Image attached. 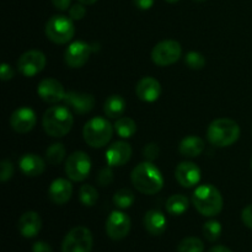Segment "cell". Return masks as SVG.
<instances>
[{"instance_id": "cell-8", "label": "cell", "mask_w": 252, "mask_h": 252, "mask_svg": "<svg viewBox=\"0 0 252 252\" xmlns=\"http://www.w3.org/2000/svg\"><path fill=\"white\" fill-rule=\"evenodd\" d=\"M182 56L181 44L174 39H165L155 44L152 51V59L157 65L167 66L176 63Z\"/></svg>"}, {"instance_id": "cell-2", "label": "cell", "mask_w": 252, "mask_h": 252, "mask_svg": "<svg viewBox=\"0 0 252 252\" xmlns=\"http://www.w3.org/2000/svg\"><path fill=\"white\" fill-rule=\"evenodd\" d=\"M74 118L66 106H52L44 112L42 118L44 132L54 138L68 134L73 127Z\"/></svg>"}, {"instance_id": "cell-15", "label": "cell", "mask_w": 252, "mask_h": 252, "mask_svg": "<svg viewBox=\"0 0 252 252\" xmlns=\"http://www.w3.org/2000/svg\"><path fill=\"white\" fill-rule=\"evenodd\" d=\"M36 113L30 107H20L10 117V126L17 133H29L36 126Z\"/></svg>"}, {"instance_id": "cell-10", "label": "cell", "mask_w": 252, "mask_h": 252, "mask_svg": "<svg viewBox=\"0 0 252 252\" xmlns=\"http://www.w3.org/2000/svg\"><path fill=\"white\" fill-rule=\"evenodd\" d=\"M47 63L43 52L32 49L22 54L17 61V69L26 78H32L44 69Z\"/></svg>"}, {"instance_id": "cell-39", "label": "cell", "mask_w": 252, "mask_h": 252, "mask_svg": "<svg viewBox=\"0 0 252 252\" xmlns=\"http://www.w3.org/2000/svg\"><path fill=\"white\" fill-rule=\"evenodd\" d=\"M32 252H52V248L44 241H37L32 246Z\"/></svg>"}, {"instance_id": "cell-34", "label": "cell", "mask_w": 252, "mask_h": 252, "mask_svg": "<svg viewBox=\"0 0 252 252\" xmlns=\"http://www.w3.org/2000/svg\"><path fill=\"white\" fill-rule=\"evenodd\" d=\"M159 154L160 149L159 147H158V144H155V143H149V144L145 145L144 149H143V157H144V159L147 160V161L153 162L155 159L159 158Z\"/></svg>"}, {"instance_id": "cell-4", "label": "cell", "mask_w": 252, "mask_h": 252, "mask_svg": "<svg viewBox=\"0 0 252 252\" xmlns=\"http://www.w3.org/2000/svg\"><path fill=\"white\" fill-rule=\"evenodd\" d=\"M240 137V127L238 123L229 118H218L209 125L207 138L212 145L225 148L233 145Z\"/></svg>"}, {"instance_id": "cell-12", "label": "cell", "mask_w": 252, "mask_h": 252, "mask_svg": "<svg viewBox=\"0 0 252 252\" xmlns=\"http://www.w3.org/2000/svg\"><path fill=\"white\" fill-rule=\"evenodd\" d=\"M37 94L47 103H57L64 100L66 93L62 83H59L57 79L46 78L39 81L37 86Z\"/></svg>"}, {"instance_id": "cell-36", "label": "cell", "mask_w": 252, "mask_h": 252, "mask_svg": "<svg viewBox=\"0 0 252 252\" xmlns=\"http://www.w3.org/2000/svg\"><path fill=\"white\" fill-rule=\"evenodd\" d=\"M86 14V9L84 6V4L79 2V4L73 5V6L69 9V16L71 20H81Z\"/></svg>"}, {"instance_id": "cell-46", "label": "cell", "mask_w": 252, "mask_h": 252, "mask_svg": "<svg viewBox=\"0 0 252 252\" xmlns=\"http://www.w3.org/2000/svg\"><path fill=\"white\" fill-rule=\"evenodd\" d=\"M251 169H252V160H251Z\"/></svg>"}, {"instance_id": "cell-5", "label": "cell", "mask_w": 252, "mask_h": 252, "mask_svg": "<svg viewBox=\"0 0 252 252\" xmlns=\"http://www.w3.org/2000/svg\"><path fill=\"white\" fill-rule=\"evenodd\" d=\"M113 134V127L106 118L95 117L85 123L83 129L86 144L93 148H102L108 144Z\"/></svg>"}, {"instance_id": "cell-32", "label": "cell", "mask_w": 252, "mask_h": 252, "mask_svg": "<svg viewBox=\"0 0 252 252\" xmlns=\"http://www.w3.org/2000/svg\"><path fill=\"white\" fill-rule=\"evenodd\" d=\"M221 225L217 220H209L203 225V235L208 241H216L220 238Z\"/></svg>"}, {"instance_id": "cell-9", "label": "cell", "mask_w": 252, "mask_h": 252, "mask_svg": "<svg viewBox=\"0 0 252 252\" xmlns=\"http://www.w3.org/2000/svg\"><path fill=\"white\" fill-rule=\"evenodd\" d=\"M91 170V160L84 152H75L66 159L65 174L71 181H84L89 176Z\"/></svg>"}, {"instance_id": "cell-37", "label": "cell", "mask_w": 252, "mask_h": 252, "mask_svg": "<svg viewBox=\"0 0 252 252\" xmlns=\"http://www.w3.org/2000/svg\"><path fill=\"white\" fill-rule=\"evenodd\" d=\"M241 219H243V223L245 224L248 228L252 229V204L245 207L243 209V213H241Z\"/></svg>"}, {"instance_id": "cell-17", "label": "cell", "mask_w": 252, "mask_h": 252, "mask_svg": "<svg viewBox=\"0 0 252 252\" xmlns=\"http://www.w3.org/2000/svg\"><path fill=\"white\" fill-rule=\"evenodd\" d=\"M132 157V147L127 142L113 143L106 152V161L108 166H123L129 161Z\"/></svg>"}, {"instance_id": "cell-44", "label": "cell", "mask_w": 252, "mask_h": 252, "mask_svg": "<svg viewBox=\"0 0 252 252\" xmlns=\"http://www.w3.org/2000/svg\"><path fill=\"white\" fill-rule=\"evenodd\" d=\"M165 1H167V2H171V4H174V2H177V1H180V0H165Z\"/></svg>"}, {"instance_id": "cell-3", "label": "cell", "mask_w": 252, "mask_h": 252, "mask_svg": "<svg viewBox=\"0 0 252 252\" xmlns=\"http://www.w3.org/2000/svg\"><path fill=\"white\" fill-rule=\"evenodd\" d=\"M194 208L204 217H216L223 209V197L212 185H202L197 187L192 196Z\"/></svg>"}, {"instance_id": "cell-1", "label": "cell", "mask_w": 252, "mask_h": 252, "mask_svg": "<svg viewBox=\"0 0 252 252\" xmlns=\"http://www.w3.org/2000/svg\"><path fill=\"white\" fill-rule=\"evenodd\" d=\"M130 180L133 186L140 193L144 194H155L164 187V177L161 171L152 161L147 160L133 169Z\"/></svg>"}, {"instance_id": "cell-26", "label": "cell", "mask_w": 252, "mask_h": 252, "mask_svg": "<svg viewBox=\"0 0 252 252\" xmlns=\"http://www.w3.org/2000/svg\"><path fill=\"white\" fill-rule=\"evenodd\" d=\"M115 130L121 138L127 139L137 132V123L129 117H120L115 123Z\"/></svg>"}, {"instance_id": "cell-38", "label": "cell", "mask_w": 252, "mask_h": 252, "mask_svg": "<svg viewBox=\"0 0 252 252\" xmlns=\"http://www.w3.org/2000/svg\"><path fill=\"white\" fill-rule=\"evenodd\" d=\"M0 74H1V80L7 81L11 80L14 78V70L11 69V66L7 65L6 63L1 64V70H0Z\"/></svg>"}, {"instance_id": "cell-18", "label": "cell", "mask_w": 252, "mask_h": 252, "mask_svg": "<svg viewBox=\"0 0 252 252\" xmlns=\"http://www.w3.org/2000/svg\"><path fill=\"white\" fill-rule=\"evenodd\" d=\"M135 94L138 98H140L144 102H154L160 97L161 94V86L157 79L152 76H145L138 81L135 86Z\"/></svg>"}, {"instance_id": "cell-20", "label": "cell", "mask_w": 252, "mask_h": 252, "mask_svg": "<svg viewBox=\"0 0 252 252\" xmlns=\"http://www.w3.org/2000/svg\"><path fill=\"white\" fill-rule=\"evenodd\" d=\"M42 220L38 213L33 211L26 212L19 219V231L24 238L31 239L41 231Z\"/></svg>"}, {"instance_id": "cell-40", "label": "cell", "mask_w": 252, "mask_h": 252, "mask_svg": "<svg viewBox=\"0 0 252 252\" xmlns=\"http://www.w3.org/2000/svg\"><path fill=\"white\" fill-rule=\"evenodd\" d=\"M134 5L140 10H149L150 7H153L155 0H133Z\"/></svg>"}, {"instance_id": "cell-45", "label": "cell", "mask_w": 252, "mask_h": 252, "mask_svg": "<svg viewBox=\"0 0 252 252\" xmlns=\"http://www.w3.org/2000/svg\"><path fill=\"white\" fill-rule=\"evenodd\" d=\"M196 1H204V0H196Z\"/></svg>"}, {"instance_id": "cell-16", "label": "cell", "mask_w": 252, "mask_h": 252, "mask_svg": "<svg viewBox=\"0 0 252 252\" xmlns=\"http://www.w3.org/2000/svg\"><path fill=\"white\" fill-rule=\"evenodd\" d=\"M175 177L182 187L191 189V187L198 185L199 180H201V170L194 162L184 161L177 165Z\"/></svg>"}, {"instance_id": "cell-14", "label": "cell", "mask_w": 252, "mask_h": 252, "mask_svg": "<svg viewBox=\"0 0 252 252\" xmlns=\"http://www.w3.org/2000/svg\"><path fill=\"white\" fill-rule=\"evenodd\" d=\"M91 54V47L83 41L73 42L65 49L64 59L70 68H81L89 61Z\"/></svg>"}, {"instance_id": "cell-11", "label": "cell", "mask_w": 252, "mask_h": 252, "mask_svg": "<svg viewBox=\"0 0 252 252\" xmlns=\"http://www.w3.org/2000/svg\"><path fill=\"white\" fill-rule=\"evenodd\" d=\"M130 231V218L126 213L115 211L106 220V233L112 240H122Z\"/></svg>"}, {"instance_id": "cell-43", "label": "cell", "mask_w": 252, "mask_h": 252, "mask_svg": "<svg viewBox=\"0 0 252 252\" xmlns=\"http://www.w3.org/2000/svg\"><path fill=\"white\" fill-rule=\"evenodd\" d=\"M78 1L81 2V4H84V5H93V4H95L97 0H78Z\"/></svg>"}, {"instance_id": "cell-22", "label": "cell", "mask_w": 252, "mask_h": 252, "mask_svg": "<svg viewBox=\"0 0 252 252\" xmlns=\"http://www.w3.org/2000/svg\"><path fill=\"white\" fill-rule=\"evenodd\" d=\"M167 226L166 217L158 209H150L144 216V228L152 235H161Z\"/></svg>"}, {"instance_id": "cell-13", "label": "cell", "mask_w": 252, "mask_h": 252, "mask_svg": "<svg viewBox=\"0 0 252 252\" xmlns=\"http://www.w3.org/2000/svg\"><path fill=\"white\" fill-rule=\"evenodd\" d=\"M63 102L66 107L71 108L74 112L80 113V115H86L95 107V98L93 95L86 93H78V91L66 93Z\"/></svg>"}, {"instance_id": "cell-30", "label": "cell", "mask_w": 252, "mask_h": 252, "mask_svg": "<svg viewBox=\"0 0 252 252\" xmlns=\"http://www.w3.org/2000/svg\"><path fill=\"white\" fill-rule=\"evenodd\" d=\"M64 157H65V147L62 143H54L46 152L47 161L52 165L61 164Z\"/></svg>"}, {"instance_id": "cell-24", "label": "cell", "mask_w": 252, "mask_h": 252, "mask_svg": "<svg viewBox=\"0 0 252 252\" xmlns=\"http://www.w3.org/2000/svg\"><path fill=\"white\" fill-rule=\"evenodd\" d=\"M126 111V101L121 95H111L103 105V112L108 118H120Z\"/></svg>"}, {"instance_id": "cell-31", "label": "cell", "mask_w": 252, "mask_h": 252, "mask_svg": "<svg viewBox=\"0 0 252 252\" xmlns=\"http://www.w3.org/2000/svg\"><path fill=\"white\" fill-rule=\"evenodd\" d=\"M185 63L189 66V69H193V70H201L206 65V58L202 53L196 51L189 52L185 57Z\"/></svg>"}, {"instance_id": "cell-19", "label": "cell", "mask_w": 252, "mask_h": 252, "mask_svg": "<svg viewBox=\"0 0 252 252\" xmlns=\"http://www.w3.org/2000/svg\"><path fill=\"white\" fill-rule=\"evenodd\" d=\"M71 194H73V186L65 179L54 180L49 186L48 196L54 204L58 206L65 204L71 198Z\"/></svg>"}, {"instance_id": "cell-42", "label": "cell", "mask_w": 252, "mask_h": 252, "mask_svg": "<svg viewBox=\"0 0 252 252\" xmlns=\"http://www.w3.org/2000/svg\"><path fill=\"white\" fill-rule=\"evenodd\" d=\"M208 252H233V251H231L230 249L225 248V246L218 245V246H214V248H212Z\"/></svg>"}, {"instance_id": "cell-28", "label": "cell", "mask_w": 252, "mask_h": 252, "mask_svg": "<svg viewBox=\"0 0 252 252\" xmlns=\"http://www.w3.org/2000/svg\"><path fill=\"white\" fill-rule=\"evenodd\" d=\"M79 199L85 207H93L97 203L98 193L91 185H83L79 189Z\"/></svg>"}, {"instance_id": "cell-33", "label": "cell", "mask_w": 252, "mask_h": 252, "mask_svg": "<svg viewBox=\"0 0 252 252\" xmlns=\"http://www.w3.org/2000/svg\"><path fill=\"white\" fill-rule=\"evenodd\" d=\"M96 181L100 185L101 187L110 186L113 181V171L111 169V166L103 167V169L100 170V172L97 174V177H96Z\"/></svg>"}, {"instance_id": "cell-25", "label": "cell", "mask_w": 252, "mask_h": 252, "mask_svg": "<svg viewBox=\"0 0 252 252\" xmlns=\"http://www.w3.org/2000/svg\"><path fill=\"white\" fill-rule=\"evenodd\" d=\"M166 209L171 216H182L189 209V198L184 194H172L167 199Z\"/></svg>"}, {"instance_id": "cell-29", "label": "cell", "mask_w": 252, "mask_h": 252, "mask_svg": "<svg viewBox=\"0 0 252 252\" xmlns=\"http://www.w3.org/2000/svg\"><path fill=\"white\" fill-rule=\"evenodd\" d=\"M204 244L201 239L189 236L180 241L177 245V252H203Z\"/></svg>"}, {"instance_id": "cell-21", "label": "cell", "mask_w": 252, "mask_h": 252, "mask_svg": "<svg viewBox=\"0 0 252 252\" xmlns=\"http://www.w3.org/2000/svg\"><path fill=\"white\" fill-rule=\"evenodd\" d=\"M19 167L25 176L36 177L43 174L46 169V162L36 154H25L20 158Z\"/></svg>"}, {"instance_id": "cell-35", "label": "cell", "mask_w": 252, "mask_h": 252, "mask_svg": "<svg viewBox=\"0 0 252 252\" xmlns=\"http://www.w3.org/2000/svg\"><path fill=\"white\" fill-rule=\"evenodd\" d=\"M14 175V165L10 160H4L1 162V170H0V180L2 182H6Z\"/></svg>"}, {"instance_id": "cell-6", "label": "cell", "mask_w": 252, "mask_h": 252, "mask_svg": "<svg viewBox=\"0 0 252 252\" xmlns=\"http://www.w3.org/2000/svg\"><path fill=\"white\" fill-rule=\"evenodd\" d=\"M75 33L73 20L64 15H54L46 24V36L57 44H65Z\"/></svg>"}, {"instance_id": "cell-7", "label": "cell", "mask_w": 252, "mask_h": 252, "mask_svg": "<svg viewBox=\"0 0 252 252\" xmlns=\"http://www.w3.org/2000/svg\"><path fill=\"white\" fill-rule=\"evenodd\" d=\"M93 244L91 231L85 226H76L64 238L62 252H91Z\"/></svg>"}, {"instance_id": "cell-27", "label": "cell", "mask_w": 252, "mask_h": 252, "mask_svg": "<svg viewBox=\"0 0 252 252\" xmlns=\"http://www.w3.org/2000/svg\"><path fill=\"white\" fill-rule=\"evenodd\" d=\"M135 201L134 193L129 189H121L113 196V203L121 209H127L133 206Z\"/></svg>"}, {"instance_id": "cell-41", "label": "cell", "mask_w": 252, "mask_h": 252, "mask_svg": "<svg viewBox=\"0 0 252 252\" xmlns=\"http://www.w3.org/2000/svg\"><path fill=\"white\" fill-rule=\"evenodd\" d=\"M52 2L56 6V9L61 10V11H65L70 6L71 0H52Z\"/></svg>"}, {"instance_id": "cell-23", "label": "cell", "mask_w": 252, "mask_h": 252, "mask_svg": "<svg viewBox=\"0 0 252 252\" xmlns=\"http://www.w3.org/2000/svg\"><path fill=\"white\" fill-rule=\"evenodd\" d=\"M204 140L202 138L196 137V135H189L184 138L179 145L180 154L186 158H197L203 153Z\"/></svg>"}]
</instances>
